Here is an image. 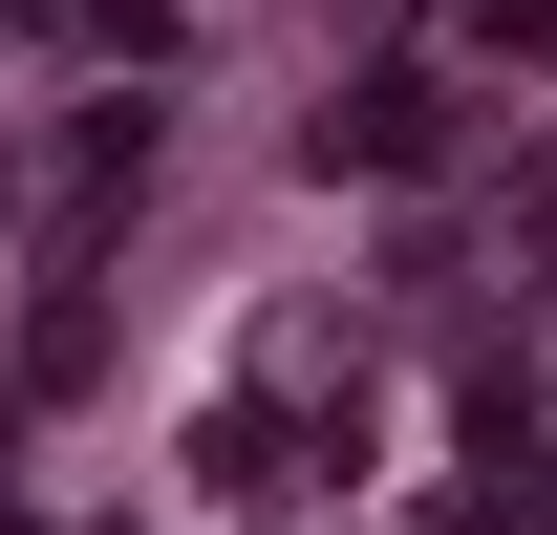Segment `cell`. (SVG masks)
<instances>
[{"label": "cell", "mask_w": 557, "mask_h": 535, "mask_svg": "<svg viewBox=\"0 0 557 535\" xmlns=\"http://www.w3.org/2000/svg\"><path fill=\"white\" fill-rule=\"evenodd\" d=\"M322 172H429V65H364V86H322Z\"/></svg>", "instance_id": "6da1fadb"}]
</instances>
